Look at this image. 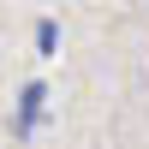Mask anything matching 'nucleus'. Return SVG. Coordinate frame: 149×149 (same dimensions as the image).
Returning a JSON list of instances; mask_svg holds the SVG:
<instances>
[{
	"label": "nucleus",
	"mask_w": 149,
	"mask_h": 149,
	"mask_svg": "<svg viewBox=\"0 0 149 149\" xmlns=\"http://www.w3.org/2000/svg\"><path fill=\"white\" fill-rule=\"evenodd\" d=\"M42 107H48V84L30 78V84L18 90V107H12V137H30V131L42 125Z\"/></svg>",
	"instance_id": "1"
},
{
	"label": "nucleus",
	"mask_w": 149,
	"mask_h": 149,
	"mask_svg": "<svg viewBox=\"0 0 149 149\" xmlns=\"http://www.w3.org/2000/svg\"><path fill=\"white\" fill-rule=\"evenodd\" d=\"M54 48H60V24H54V18H42V24H36V54L54 60Z\"/></svg>",
	"instance_id": "2"
}]
</instances>
